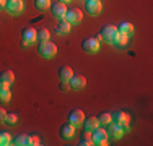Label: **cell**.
I'll return each instance as SVG.
<instances>
[{"label":"cell","mask_w":153,"mask_h":146,"mask_svg":"<svg viewBox=\"0 0 153 146\" xmlns=\"http://www.w3.org/2000/svg\"><path fill=\"white\" fill-rule=\"evenodd\" d=\"M38 54L42 58H52L57 54V46L52 41H46V42H39L38 46Z\"/></svg>","instance_id":"cell-1"},{"label":"cell","mask_w":153,"mask_h":146,"mask_svg":"<svg viewBox=\"0 0 153 146\" xmlns=\"http://www.w3.org/2000/svg\"><path fill=\"white\" fill-rule=\"evenodd\" d=\"M21 39H23V41H21V46L23 47L31 46V44L38 42V31L31 26L23 28V31H21Z\"/></svg>","instance_id":"cell-2"},{"label":"cell","mask_w":153,"mask_h":146,"mask_svg":"<svg viewBox=\"0 0 153 146\" xmlns=\"http://www.w3.org/2000/svg\"><path fill=\"white\" fill-rule=\"evenodd\" d=\"M100 34H101V38H103L104 42L114 44V41L117 39V36H119V31H117V28L112 26V24H106V26H103Z\"/></svg>","instance_id":"cell-3"},{"label":"cell","mask_w":153,"mask_h":146,"mask_svg":"<svg viewBox=\"0 0 153 146\" xmlns=\"http://www.w3.org/2000/svg\"><path fill=\"white\" fill-rule=\"evenodd\" d=\"M91 140L93 145H100V146H106L108 145V133L103 127H96L91 131Z\"/></svg>","instance_id":"cell-4"},{"label":"cell","mask_w":153,"mask_h":146,"mask_svg":"<svg viewBox=\"0 0 153 146\" xmlns=\"http://www.w3.org/2000/svg\"><path fill=\"white\" fill-rule=\"evenodd\" d=\"M64 20L68 21L70 24H78L83 20V13L80 8H67V13H65Z\"/></svg>","instance_id":"cell-5"},{"label":"cell","mask_w":153,"mask_h":146,"mask_svg":"<svg viewBox=\"0 0 153 146\" xmlns=\"http://www.w3.org/2000/svg\"><path fill=\"white\" fill-rule=\"evenodd\" d=\"M83 119H85V114H83L82 109H72V111L68 112V119H67V122H68V123H72V125H74L75 128H78V127L82 125Z\"/></svg>","instance_id":"cell-6"},{"label":"cell","mask_w":153,"mask_h":146,"mask_svg":"<svg viewBox=\"0 0 153 146\" xmlns=\"http://www.w3.org/2000/svg\"><path fill=\"white\" fill-rule=\"evenodd\" d=\"M82 49H83V52H86V54H96L98 50H100V42L94 38H86L82 41Z\"/></svg>","instance_id":"cell-7"},{"label":"cell","mask_w":153,"mask_h":146,"mask_svg":"<svg viewBox=\"0 0 153 146\" xmlns=\"http://www.w3.org/2000/svg\"><path fill=\"white\" fill-rule=\"evenodd\" d=\"M85 10L91 16H98L101 13V10H103V3L100 0H85Z\"/></svg>","instance_id":"cell-8"},{"label":"cell","mask_w":153,"mask_h":146,"mask_svg":"<svg viewBox=\"0 0 153 146\" xmlns=\"http://www.w3.org/2000/svg\"><path fill=\"white\" fill-rule=\"evenodd\" d=\"M49 8H51V12H52L54 18H57V20H64L65 18V13H67V7H65V3L56 2V3H52Z\"/></svg>","instance_id":"cell-9"},{"label":"cell","mask_w":153,"mask_h":146,"mask_svg":"<svg viewBox=\"0 0 153 146\" xmlns=\"http://www.w3.org/2000/svg\"><path fill=\"white\" fill-rule=\"evenodd\" d=\"M23 0H7V5L5 8L8 10L10 15H20L21 12H23Z\"/></svg>","instance_id":"cell-10"},{"label":"cell","mask_w":153,"mask_h":146,"mask_svg":"<svg viewBox=\"0 0 153 146\" xmlns=\"http://www.w3.org/2000/svg\"><path fill=\"white\" fill-rule=\"evenodd\" d=\"M68 85H70L72 89H83L86 86V78L83 75H74L70 80H68Z\"/></svg>","instance_id":"cell-11"},{"label":"cell","mask_w":153,"mask_h":146,"mask_svg":"<svg viewBox=\"0 0 153 146\" xmlns=\"http://www.w3.org/2000/svg\"><path fill=\"white\" fill-rule=\"evenodd\" d=\"M59 135H60V138L62 140H70L72 136L75 135V127L72 125V123H64V125L60 127V130H59Z\"/></svg>","instance_id":"cell-12"},{"label":"cell","mask_w":153,"mask_h":146,"mask_svg":"<svg viewBox=\"0 0 153 146\" xmlns=\"http://www.w3.org/2000/svg\"><path fill=\"white\" fill-rule=\"evenodd\" d=\"M108 136H112V138H121L124 131L121 130V127H119V123L116 122H109L108 123V130H106Z\"/></svg>","instance_id":"cell-13"},{"label":"cell","mask_w":153,"mask_h":146,"mask_svg":"<svg viewBox=\"0 0 153 146\" xmlns=\"http://www.w3.org/2000/svg\"><path fill=\"white\" fill-rule=\"evenodd\" d=\"M82 125H83V130L93 131L96 127H100V122H98L96 117H85V119H83V122H82Z\"/></svg>","instance_id":"cell-14"},{"label":"cell","mask_w":153,"mask_h":146,"mask_svg":"<svg viewBox=\"0 0 153 146\" xmlns=\"http://www.w3.org/2000/svg\"><path fill=\"white\" fill-rule=\"evenodd\" d=\"M70 28H72V24L68 23V21L60 20V21H59V24L56 26V34L65 36V34H68V32H70Z\"/></svg>","instance_id":"cell-15"},{"label":"cell","mask_w":153,"mask_h":146,"mask_svg":"<svg viewBox=\"0 0 153 146\" xmlns=\"http://www.w3.org/2000/svg\"><path fill=\"white\" fill-rule=\"evenodd\" d=\"M129 120H130L129 114H126V112H122V111H116L111 114V122L121 123V122H129Z\"/></svg>","instance_id":"cell-16"},{"label":"cell","mask_w":153,"mask_h":146,"mask_svg":"<svg viewBox=\"0 0 153 146\" xmlns=\"http://www.w3.org/2000/svg\"><path fill=\"white\" fill-rule=\"evenodd\" d=\"M15 81V73L12 70H2L0 72V83H7V85H12Z\"/></svg>","instance_id":"cell-17"},{"label":"cell","mask_w":153,"mask_h":146,"mask_svg":"<svg viewBox=\"0 0 153 146\" xmlns=\"http://www.w3.org/2000/svg\"><path fill=\"white\" fill-rule=\"evenodd\" d=\"M12 141H13V145H16V146H25V145L31 143V136L26 133H21V135H16Z\"/></svg>","instance_id":"cell-18"},{"label":"cell","mask_w":153,"mask_h":146,"mask_svg":"<svg viewBox=\"0 0 153 146\" xmlns=\"http://www.w3.org/2000/svg\"><path fill=\"white\" fill-rule=\"evenodd\" d=\"M72 76H74V72H72V68L68 67V65H62V67L59 68V78H60V80L68 81Z\"/></svg>","instance_id":"cell-19"},{"label":"cell","mask_w":153,"mask_h":146,"mask_svg":"<svg viewBox=\"0 0 153 146\" xmlns=\"http://www.w3.org/2000/svg\"><path fill=\"white\" fill-rule=\"evenodd\" d=\"M78 145L80 146H90V145H93V140H91V131H83L82 135H80V138H78Z\"/></svg>","instance_id":"cell-20"},{"label":"cell","mask_w":153,"mask_h":146,"mask_svg":"<svg viewBox=\"0 0 153 146\" xmlns=\"http://www.w3.org/2000/svg\"><path fill=\"white\" fill-rule=\"evenodd\" d=\"M117 31H119V34H126L130 38L134 34V24L132 23H122V24H119Z\"/></svg>","instance_id":"cell-21"},{"label":"cell","mask_w":153,"mask_h":146,"mask_svg":"<svg viewBox=\"0 0 153 146\" xmlns=\"http://www.w3.org/2000/svg\"><path fill=\"white\" fill-rule=\"evenodd\" d=\"M10 97H12V93H10L8 86L0 85V102H8Z\"/></svg>","instance_id":"cell-22"},{"label":"cell","mask_w":153,"mask_h":146,"mask_svg":"<svg viewBox=\"0 0 153 146\" xmlns=\"http://www.w3.org/2000/svg\"><path fill=\"white\" fill-rule=\"evenodd\" d=\"M127 42H129V36H126V34H119V36H117V39L114 41V46H116V47H119V49H122V47H126V46H127Z\"/></svg>","instance_id":"cell-23"},{"label":"cell","mask_w":153,"mask_h":146,"mask_svg":"<svg viewBox=\"0 0 153 146\" xmlns=\"http://www.w3.org/2000/svg\"><path fill=\"white\" fill-rule=\"evenodd\" d=\"M49 38H51L49 29L41 28V29L38 31V41H39V42H46V41H49Z\"/></svg>","instance_id":"cell-24"},{"label":"cell","mask_w":153,"mask_h":146,"mask_svg":"<svg viewBox=\"0 0 153 146\" xmlns=\"http://www.w3.org/2000/svg\"><path fill=\"white\" fill-rule=\"evenodd\" d=\"M98 122H100V125H108L109 122H111V114L109 112H101L100 115H96Z\"/></svg>","instance_id":"cell-25"},{"label":"cell","mask_w":153,"mask_h":146,"mask_svg":"<svg viewBox=\"0 0 153 146\" xmlns=\"http://www.w3.org/2000/svg\"><path fill=\"white\" fill-rule=\"evenodd\" d=\"M34 7L38 10H41V12H44L51 7V0H34Z\"/></svg>","instance_id":"cell-26"},{"label":"cell","mask_w":153,"mask_h":146,"mask_svg":"<svg viewBox=\"0 0 153 146\" xmlns=\"http://www.w3.org/2000/svg\"><path fill=\"white\" fill-rule=\"evenodd\" d=\"M12 143V136H10V133H7V131H3V133H0V145L2 146H7Z\"/></svg>","instance_id":"cell-27"},{"label":"cell","mask_w":153,"mask_h":146,"mask_svg":"<svg viewBox=\"0 0 153 146\" xmlns=\"http://www.w3.org/2000/svg\"><path fill=\"white\" fill-rule=\"evenodd\" d=\"M3 122H7L8 123V125H15V123L18 122V115L16 114H7V117H5V120H3Z\"/></svg>","instance_id":"cell-28"},{"label":"cell","mask_w":153,"mask_h":146,"mask_svg":"<svg viewBox=\"0 0 153 146\" xmlns=\"http://www.w3.org/2000/svg\"><path fill=\"white\" fill-rule=\"evenodd\" d=\"M38 145H41V140H39L36 135H33L31 136V143H30V146H38Z\"/></svg>","instance_id":"cell-29"},{"label":"cell","mask_w":153,"mask_h":146,"mask_svg":"<svg viewBox=\"0 0 153 146\" xmlns=\"http://www.w3.org/2000/svg\"><path fill=\"white\" fill-rule=\"evenodd\" d=\"M59 88L62 91H67L68 88H70V85H68V81H65V80H60V85H59Z\"/></svg>","instance_id":"cell-30"},{"label":"cell","mask_w":153,"mask_h":146,"mask_svg":"<svg viewBox=\"0 0 153 146\" xmlns=\"http://www.w3.org/2000/svg\"><path fill=\"white\" fill-rule=\"evenodd\" d=\"M5 117H7L5 109H3V107H0V122H3V120H5Z\"/></svg>","instance_id":"cell-31"},{"label":"cell","mask_w":153,"mask_h":146,"mask_svg":"<svg viewBox=\"0 0 153 146\" xmlns=\"http://www.w3.org/2000/svg\"><path fill=\"white\" fill-rule=\"evenodd\" d=\"M5 5H7V0H0V10L5 8Z\"/></svg>","instance_id":"cell-32"},{"label":"cell","mask_w":153,"mask_h":146,"mask_svg":"<svg viewBox=\"0 0 153 146\" xmlns=\"http://www.w3.org/2000/svg\"><path fill=\"white\" fill-rule=\"evenodd\" d=\"M94 39H96L98 42H101V41H103V38H101V34H96V36H94Z\"/></svg>","instance_id":"cell-33"},{"label":"cell","mask_w":153,"mask_h":146,"mask_svg":"<svg viewBox=\"0 0 153 146\" xmlns=\"http://www.w3.org/2000/svg\"><path fill=\"white\" fill-rule=\"evenodd\" d=\"M57 2H62V3H67V2H70V0H57Z\"/></svg>","instance_id":"cell-34"}]
</instances>
